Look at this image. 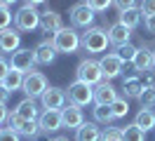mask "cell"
<instances>
[{"instance_id": "12", "label": "cell", "mask_w": 155, "mask_h": 141, "mask_svg": "<svg viewBox=\"0 0 155 141\" xmlns=\"http://www.w3.org/2000/svg\"><path fill=\"white\" fill-rule=\"evenodd\" d=\"M99 64H101V71H104V78H106V80H113L117 75H122V68H125V61H122L115 52H113V54H104L99 59Z\"/></svg>"}, {"instance_id": "18", "label": "cell", "mask_w": 155, "mask_h": 141, "mask_svg": "<svg viewBox=\"0 0 155 141\" xmlns=\"http://www.w3.org/2000/svg\"><path fill=\"white\" fill-rule=\"evenodd\" d=\"M129 38H132V28H127L125 24H120V21H115V24H110L108 26V40H110V45H125V42H129Z\"/></svg>"}, {"instance_id": "32", "label": "cell", "mask_w": 155, "mask_h": 141, "mask_svg": "<svg viewBox=\"0 0 155 141\" xmlns=\"http://www.w3.org/2000/svg\"><path fill=\"white\" fill-rule=\"evenodd\" d=\"M5 125H7V129H12V132H19V127L24 125V118H21V115H19L17 111H12Z\"/></svg>"}, {"instance_id": "44", "label": "cell", "mask_w": 155, "mask_h": 141, "mask_svg": "<svg viewBox=\"0 0 155 141\" xmlns=\"http://www.w3.org/2000/svg\"><path fill=\"white\" fill-rule=\"evenodd\" d=\"M0 2H2V5H7V7H10V5H14V2H17V0H0Z\"/></svg>"}, {"instance_id": "41", "label": "cell", "mask_w": 155, "mask_h": 141, "mask_svg": "<svg viewBox=\"0 0 155 141\" xmlns=\"http://www.w3.org/2000/svg\"><path fill=\"white\" fill-rule=\"evenodd\" d=\"M7 118H10V108H7V103H0V125L7 122Z\"/></svg>"}, {"instance_id": "17", "label": "cell", "mask_w": 155, "mask_h": 141, "mask_svg": "<svg viewBox=\"0 0 155 141\" xmlns=\"http://www.w3.org/2000/svg\"><path fill=\"white\" fill-rule=\"evenodd\" d=\"M132 68H134V73H148L150 68H155L153 66V52L148 47H139L134 61H132Z\"/></svg>"}, {"instance_id": "37", "label": "cell", "mask_w": 155, "mask_h": 141, "mask_svg": "<svg viewBox=\"0 0 155 141\" xmlns=\"http://www.w3.org/2000/svg\"><path fill=\"white\" fill-rule=\"evenodd\" d=\"M0 141H19V134L5 127V129H0Z\"/></svg>"}, {"instance_id": "11", "label": "cell", "mask_w": 155, "mask_h": 141, "mask_svg": "<svg viewBox=\"0 0 155 141\" xmlns=\"http://www.w3.org/2000/svg\"><path fill=\"white\" fill-rule=\"evenodd\" d=\"M21 47V31L5 28L0 31V54H14Z\"/></svg>"}, {"instance_id": "25", "label": "cell", "mask_w": 155, "mask_h": 141, "mask_svg": "<svg viewBox=\"0 0 155 141\" xmlns=\"http://www.w3.org/2000/svg\"><path fill=\"white\" fill-rule=\"evenodd\" d=\"M24 75L21 71H14V68H10V73L5 75V80H2V85L10 89V92H14V89H21V85H24Z\"/></svg>"}, {"instance_id": "4", "label": "cell", "mask_w": 155, "mask_h": 141, "mask_svg": "<svg viewBox=\"0 0 155 141\" xmlns=\"http://www.w3.org/2000/svg\"><path fill=\"white\" fill-rule=\"evenodd\" d=\"M75 80L80 82H87V85H99L104 80V71H101V64L97 59H82L80 64L75 66Z\"/></svg>"}, {"instance_id": "19", "label": "cell", "mask_w": 155, "mask_h": 141, "mask_svg": "<svg viewBox=\"0 0 155 141\" xmlns=\"http://www.w3.org/2000/svg\"><path fill=\"white\" fill-rule=\"evenodd\" d=\"M101 134L99 122H82L75 129V141H101Z\"/></svg>"}, {"instance_id": "1", "label": "cell", "mask_w": 155, "mask_h": 141, "mask_svg": "<svg viewBox=\"0 0 155 141\" xmlns=\"http://www.w3.org/2000/svg\"><path fill=\"white\" fill-rule=\"evenodd\" d=\"M52 42L59 49V54H73L82 47V35L75 31V26H64L52 35Z\"/></svg>"}, {"instance_id": "9", "label": "cell", "mask_w": 155, "mask_h": 141, "mask_svg": "<svg viewBox=\"0 0 155 141\" xmlns=\"http://www.w3.org/2000/svg\"><path fill=\"white\" fill-rule=\"evenodd\" d=\"M66 101H68V96L61 87H47L45 94L40 96L42 108H47V111L49 108H52V111H61V108H66Z\"/></svg>"}, {"instance_id": "15", "label": "cell", "mask_w": 155, "mask_h": 141, "mask_svg": "<svg viewBox=\"0 0 155 141\" xmlns=\"http://www.w3.org/2000/svg\"><path fill=\"white\" fill-rule=\"evenodd\" d=\"M115 99H117V89L110 85V80H101L99 85H94V103L110 106Z\"/></svg>"}, {"instance_id": "34", "label": "cell", "mask_w": 155, "mask_h": 141, "mask_svg": "<svg viewBox=\"0 0 155 141\" xmlns=\"http://www.w3.org/2000/svg\"><path fill=\"white\" fill-rule=\"evenodd\" d=\"M85 2H87L94 12H106V9L113 5V0H85Z\"/></svg>"}, {"instance_id": "22", "label": "cell", "mask_w": 155, "mask_h": 141, "mask_svg": "<svg viewBox=\"0 0 155 141\" xmlns=\"http://www.w3.org/2000/svg\"><path fill=\"white\" fill-rule=\"evenodd\" d=\"M134 122H136V125H139L143 132L155 129V111H153V108H139Z\"/></svg>"}, {"instance_id": "26", "label": "cell", "mask_w": 155, "mask_h": 141, "mask_svg": "<svg viewBox=\"0 0 155 141\" xmlns=\"http://www.w3.org/2000/svg\"><path fill=\"white\" fill-rule=\"evenodd\" d=\"M17 134H19V136H26V139H35L38 134H42V129H40L38 120H24V125L19 127Z\"/></svg>"}, {"instance_id": "16", "label": "cell", "mask_w": 155, "mask_h": 141, "mask_svg": "<svg viewBox=\"0 0 155 141\" xmlns=\"http://www.w3.org/2000/svg\"><path fill=\"white\" fill-rule=\"evenodd\" d=\"M61 118H64V127H68V129H78L85 122L82 108L75 106V103H68L66 108H61Z\"/></svg>"}, {"instance_id": "20", "label": "cell", "mask_w": 155, "mask_h": 141, "mask_svg": "<svg viewBox=\"0 0 155 141\" xmlns=\"http://www.w3.org/2000/svg\"><path fill=\"white\" fill-rule=\"evenodd\" d=\"M122 92H125L127 99H139V96H141V92H143L141 75L134 73V75H127V78H122Z\"/></svg>"}, {"instance_id": "21", "label": "cell", "mask_w": 155, "mask_h": 141, "mask_svg": "<svg viewBox=\"0 0 155 141\" xmlns=\"http://www.w3.org/2000/svg\"><path fill=\"white\" fill-rule=\"evenodd\" d=\"M14 111L19 113L24 120H38V118H40V108H38V103H35V99H31V96L21 99V101L17 103V108H14Z\"/></svg>"}, {"instance_id": "3", "label": "cell", "mask_w": 155, "mask_h": 141, "mask_svg": "<svg viewBox=\"0 0 155 141\" xmlns=\"http://www.w3.org/2000/svg\"><path fill=\"white\" fill-rule=\"evenodd\" d=\"M40 14L42 12H38L35 5H26L24 2L17 9V14H14V28L21 31V33H31V31L40 28Z\"/></svg>"}, {"instance_id": "14", "label": "cell", "mask_w": 155, "mask_h": 141, "mask_svg": "<svg viewBox=\"0 0 155 141\" xmlns=\"http://www.w3.org/2000/svg\"><path fill=\"white\" fill-rule=\"evenodd\" d=\"M33 52H35V61H38L40 66H49L54 59H57V54H59V49L54 47L52 40H40Z\"/></svg>"}, {"instance_id": "29", "label": "cell", "mask_w": 155, "mask_h": 141, "mask_svg": "<svg viewBox=\"0 0 155 141\" xmlns=\"http://www.w3.org/2000/svg\"><path fill=\"white\" fill-rule=\"evenodd\" d=\"M110 111H113V115H115V120H120V118H125L127 113H129V101L117 96L115 101L110 103Z\"/></svg>"}, {"instance_id": "8", "label": "cell", "mask_w": 155, "mask_h": 141, "mask_svg": "<svg viewBox=\"0 0 155 141\" xmlns=\"http://www.w3.org/2000/svg\"><path fill=\"white\" fill-rule=\"evenodd\" d=\"M68 14H71V24H73L75 28H89L92 24H94V14H97V12L82 0V2L73 5Z\"/></svg>"}, {"instance_id": "31", "label": "cell", "mask_w": 155, "mask_h": 141, "mask_svg": "<svg viewBox=\"0 0 155 141\" xmlns=\"http://www.w3.org/2000/svg\"><path fill=\"white\" fill-rule=\"evenodd\" d=\"M139 103L141 108H155V89H143L139 96Z\"/></svg>"}, {"instance_id": "39", "label": "cell", "mask_w": 155, "mask_h": 141, "mask_svg": "<svg viewBox=\"0 0 155 141\" xmlns=\"http://www.w3.org/2000/svg\"><path fill=\"white\" fill-rule=\"evenodd\" d=\"M143 24H146V31H148V33H153V35H155V14H150V17H146V19H143Z\"/></svg>"}, {"instance_id": "35", "label": "cell", "mask_w": 155, "mask_h": 141, "mask_svg": "<svg viewBox=\"0 0 155 141\" xmlns=\"http://www.w3.org/2000/svg\"><path fill=\"white\" fill-rule=\"evenodd\" d=\"M139 9H141V14H146V17L155 14V0H141Z\"/></svg>"}, {"instance_id": "30", "label": "cell", "mask_w": 155, "mask_h": 141, "mask_svg": "<svg viewBox=\"0 0 155 141\" xmlns=\"http://www.w3.org/2000/svg\"><path fill=\"white\" fill-rule=\"evenodd\" d=\"M12 19H14V14L10 12V7L0 2V31H5V28H10Z\"/></svg>"}, {"instance_id": "10", "label": "cell", "mask_w": 155, "mask_h": 141, "mask_svg": "<svg viewBox=\"0 0 155 141\" xmlns=\"http://www.w3.org/2000/svg\"><path fill=\"white\" fill-rule=\"evenodd\" d=\"M40 129H42V134H54V132H59L61 127H64V118H61V111H52V108H45V111L40 113Z\"/></svg>"}, {"instance_id": "5", "label": "cell", "mask_w": 155, "mask_h": 141, "mask_svg": "<svg viewBox=\"0 0 155 141\" xmlns=\"http://www.w3.org/2000/svg\"><path fill=\"white\" fill-rule=\"evenodd\" d=\"M68 103H75V106H89V103L94 101V87L87 82H80V80H75V82L68 85Z\"/></svg>"}, {"instance_id": "23", "label": "cell", "mask_w": 155, "mask_h": 141, "mask_svg": "<svg viewBox=\"0 0 155 141\" xmlns=\"http://www.w3.org/2000/svg\"><path fill=\"white\" fill-rule=\"evenodd\" d=\"M92 115H94V122H99V125H110V122L115 120V115H113V111H110V106H104V103H94Z\"/></svg>"}, {"instance_id": "27", "label": "cell", "mask_w": 155, "mask_h": 141, "mask_svg": "<svg viewBox=\"0 0 155 141\" xmlns=\"http://www.w3.org/2000/svg\"><path fill=\"white\" fill-rule=\"evenodd\" d=\"M122 139L125 141H146V132L136 122H132V125L122 127Z\"/></svg>"}, {"instance_id": "6", "label": "cell", "mask_w": 155, "mask_h": 141, "mask_svg": "<svg viewBox=\"0 0 155 141\" xmlns=\"http://www.w3.org/2000/svg\"><path fill=\"white\" fill-rule=\"evenodd\" d=\"M47 78H45V73H40V71H31V73L24 75V85H21V92L26 94V96H31V99H38V96H42L45 94V89H47Z\"/></svg>"}, {"instance_id": "36", "label": "cell", "mask_w": 155, "mask_h": 141, "mask_svg": "<svg viewBox=\"0 0 155 141\" xmlns=\"http://www.w3.org/2000/svg\"><path fill=\"white\" fill-rule=\"evenodd\" d=\"M113 5H115L117 12H125V9L136 7V0H113Z\"/></svg>"}, {"instance_id": "38", "label": "cell", "mask_w": 155, "mask_h": 141, "mask_svg": "<svg viewBox=\"0 0 155 141\" xmlns=\"http://www.w3.org/2000/svg\"><path fill=\"white\" fill-rule=\"evenodd\" d=\"M10 68H12V66H10V61H7V59H5V56L0 54V82H2V80H5V75L10 73Z\"/></svg>"}, {"instance_id": "42", "label": "cell", "mask_w": 155, "mask_h": 141, "mask_svg": "<svg viewBox=\"0 0 155 141\" xmlns=\"http://www.w3.org/2000/svg\"><path fill=\"white\" fill-rule=\"evenodd\" d=\"M42 2H45V0H26V5H35V7H38V5H42Z\"/></svg>"}, {"instance_id": "24", "label": "cell", "mask_w": 155, "mask_h": 141, "mask_svg": "<svg viewBox=\"0 0 155 141\" xmlns=\"http://www.w3.org/2000/svg\"><path fill=\"white\" fill-rule=\"evenodd\" d=\"M117 21H120V24H125L127 28H136V26H139V21H141V9H139V7L125 9V12H120Z\"/></svg>"}, {"instance_id": "33", "label": "cell", "mask_w": 155, "mask_h": 141, "mask_svg": "<svg viewBox=\"0 0 155 141\" xmlns=\"http://www.w3.org/2000/svg\"><path fill=\"white\" fill-rule=\"evenodd\" d=\"M101 141H125V139H122V129H117V127H108V129L101 134Z\"/></svg>"}, {"instance_id": "28", "label": "cell", "mask_w": 155, "mask_h": 141, "mask_svg": "<svg viewBox=\"0 0 155 141\" xmlns=\"http://www.w3.org/2000/svg\"><path fill=\"white\" fill-rule=\"evenodd\" d=\"M136 49H139V47H134L132 42H125V45H120L115 49V54L120 56L125 64H132V61H134V56H136Z\"/></svg>"}, {"instance_id": "43", "label": "cell", "mask_w": 155, "mask_h": 141, "mask_svg": "<svg viewBox=\"0 0 155 141\" xmlns=\"http://www.w3.org/2000/svg\"><path fill=\"white\" fill-rule=\"evenodd\" d=\"M49 141H71L68 136H54V139H49Z\"/></svg>"}, {"instance_id": "7", "label": "cell", "mask_w": 155, "mask_h": 141, "mask_svg": "<svg viewBox=\"0 0 155 141\" xmlns=\"http://www.w3.org/2000/svg\"><path fill=\"white\" fill-rule=\"evenodd\" d=\"M35 52L28 49V47H19L14 54H10V66L14 71H21V73H31L35 71Z\"/></svg>"}, {"instance_id": "13", "label": "cell", "mask_w": 155, "mask_h": 141, "mask_svg": "<svg viewBox=\"0 0 155 141\" xmlns=\"http://www.w3.org/2000/svg\"><path fill=\"white\" fill-rule=\"evenodd\" d=\"M59 28H64V19L57 9H45L40 14V31L47 33V35H54Z\"/></svg>"}, {"instance_id": "45", "label": "cell", "mask_w": 155, "mask_h": 141, "mask_svg": "<svg viewBox=\"0 0 155 141\" xmlns=\"http://www.w3.org/2000/svg\"><path fill=\"white\" fill-rule=\"evenodd\" d=\"M153 66H155V49H153Z\"/></svg>"}, {"instance_id": "40", "label": "cell", "mask_w": 155, "mask_h": 141, "mask_svg": "<svg viewBox=\"0 0 155 141\" xmlns=\"http://www.w3.org/2000/svg\"><path fill=\"white\" fill-rule=\"evenodd\" d=\"M10 89H7V87H5V85H2V82H0V103H7V101H10Z\"/></svg>"}, {"instance_id": "2", "label": "cell", "mask_w": 155, "mask_h": 141, "mask_svg": "<svg viewBox=\"0 0 155 141\" xmlns=\"http://www.w3.org/2000/svg\"><path fill=\"white\" fill-rule=\"evenodd\" d=\"M110 45L108 40V31L101 26H89L85 33H82V49L89 52V54H101L106 52V47Z\"/></svg>"}]
</instances>
